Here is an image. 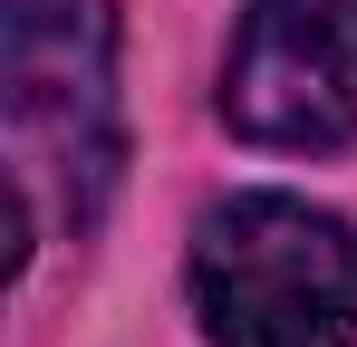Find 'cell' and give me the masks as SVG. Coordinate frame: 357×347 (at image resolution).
Returning a JSON list of instances; mask_svg holds the SVG:
<instances>
[{"mask_svg":"<svg viewBox=\"0 0 357 347\" xmlns=\"http://www.w3.org/2000/svg\"><path fill=\"white\" fill-rule=\"evenodd\" d=\"M213 107L261 155L357 145V0H241Z\"/></svg>","mask_w":357,"mask_h":347,"instance_id":"3","label":"cell"},{"mask_svg":"<svg viewBox=\"0 0 357 347\" xmlns=\"http://www.w3.org/2000/svg\"><path fill=\"white\" fill-rule=\"evenodd\" d=\"M116 0H0V135H10V231L87 241L126 174Z\"/></svg>","mask_w":357,"mask_h":347,"instance_id":"1","label":"cell"},{"mask_svg":"<svg viewBox=\"0 0 357 347\" xmlns=\"http://www.w3.org/2000/svg\"><path fill=\"white\" fill-rule=\"evenodd\" d=\"M183 299L213 347H357V222L309 193H222L193 213Z\"/></svg>","mask_w":357,"mask_h":347,"instance_id":"2","label":"cell"}]
</instances>
